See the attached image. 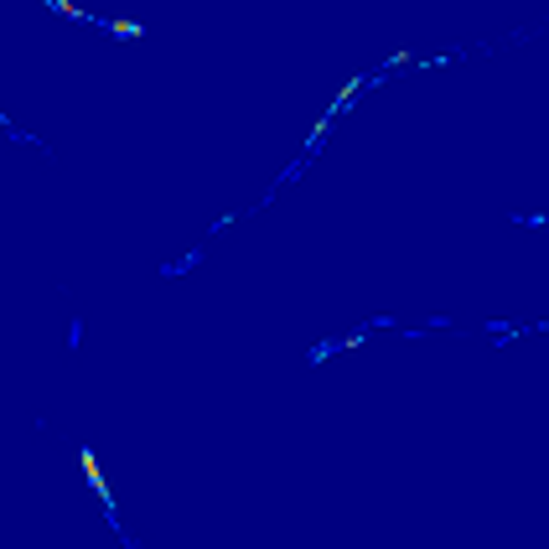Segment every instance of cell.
Listing matches in <instances>:
<instances>
[{"label":"cell","instance_id":"6da1fadb","mask_svg":"<svg viewBox=\"0 0 549 549\" xmlns=\"http://www.w3.org/2000/svg\"><path fill=\"white\" fill-rule=\"evenodd\" d=\"M47 5H52V11H58V16H88V11H78L73 0H47Z\"/></svg>","mask_w":549,"mask_h":549}]
</instances>
